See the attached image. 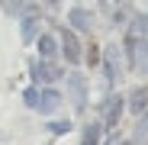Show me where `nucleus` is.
I'll list each match as a JSON object with an SVG mask.
<instances>
[{
  "mask_svg": "<svg viewBox=\"0 0 148 145\" xmlns=\"http://www.w3.org/2000/svg\"><path fill=\"white\" fill-rule=\"evenodd\" d=\"M68 93H71L74 110L84 113V107H87V78L81 74V71H71L68 74Z\"/></svg>",
  "mask_w": 148,
  "mask_h": 145,
  "instance_id": "obj_1",
  "label": "nucleus"
},
{
  "mask_svg": "<svg viewBox=\"0 0 148 145\" xmlns=\"http://www.w3.org/2000/svg\"><path fill=\"white\" fill-rule=\"evenodd\" d=\"M29 74H32V81H36V84H52V81H58V78H61V71H58L52 61L32 58V61H29Z\"/></svg>",
  "mask_w": 148,
  "mask_h": 145,
  "instance_id": "obj_2",
  "label": "nucleus"
},
{
  "mask_svg": "<svg viewBox=\"0 0 148 145\" xmlns=\"http://www.w3.org/2000/svg\"><path fill=\"white\" fill-rule=\"evenodd\" d=\"M122 107H126V100H122L119 93H113L110 100H106V107H103V126H106V129H113V126L119 123V116H122Z\"/></svg>",
  "mask_w": 148,
  "mask_h": 145,
  "instance_id": "obj_3",
  "label": "nucleus"
},
{
  "mask_svg": "<svg viewBox=\"0 0 148 145\" xmlns=\"http://www.w3.org/2000/svg\"><path fill=\"white\" fill-rule=\"evenodd\" d=\"M103 74H106L110 84H116V78H119V48L116 45L103 48Z\"/></svg>",
  "mask_w": 148,
  "mask_h": 145,
  "instance_id": "obj_4",
  "label": "nucleus"
},
{
  "mask_svg": "<svg viewBox=\"0 0 148 145\" xmlns=\"http://www.w3.org/2000/svg\"><path fill=\"white\" fill-rule=\"evenodd\" d=\"M61 48H64V61H71V65L81 61V42L71 29H61Z\"/></svg>",
  "mask_w": 148,
  "mask_h": 145,
  "instance_id": "obj_5",
  "label": "nucleus"
},
{
  "mask_svg": "<svg viewBox=\"0 0 148 145\" xmlns=\"http://www.w3.org/2000/svg\"><path fill=\"white\" fill-rule=\"evenodd\" d=\"M129 113H148V87H135L129 93Z\"/></svg>",
  "mask_w": 148,
  "mask_h": 145,
  "instance_id": "obj_6",
  "label": "nucleus"
},
{
  "mask_svg": "<svg viewBox=\"0 0 148 145\" xmlns=\"http://www.w3.org/2000/svg\"><path fill=\"white\" fill-rule=\"evenodd\" d=\"M58 103H61V93H58V90L45 87V90L39 93V110H42V113H55V110H58Z\"/></svg>",
  "mask_w": 148,
  "mask_h": 145,
  "instance_id": "obj_7",
  "label": "nucleus"
},
{
  "mask_svg": "<svg viewBox=\"0 0 148 145\" xmlns=\"http://www.w3.org/2000/svg\"><path fill=\"white\" fill-rule=\"evenodd\" d=\"M68 19H71V26L81 29V32H90V26H93V19H90V13H87L84 7H74V10L68 13Z\"/></svg>",
  "mask_w": 148,
  "mask_h": 145,
  "instance_id": "obj_8",
  "label": "nucleus"
},
{
  "mask_svg": "<svg viewBox=\"0 0 148 145\" xmlns=\"http://www.w3.org/2000/svg\"><path fill=\"white\" fill-rule=\"evenodd\" d=\"M39 55H42V61H55V55H58V42H55L52 36H39Z\"/></svg>",
  "mask_w": 148,
  "mask_h": 145,
  "instance_id": "obj_9",
  "label": "nucleus"
},
{
  "mask_svg": "<svg viewBox=\"0 0 148 145\" xmlns=\"http://www.w3.org/2000/svg\"><path fill=\"white\" fill-rule=\"evenodd\" d=\"M129 36H135V39H145V36H148V13H138V16L129 23Z\"/></svg>",
  "mask_w": 148,
  "mask_h": 145,
  "instance_id": "obj_10",
  "label": "nucleus"
},
{
  "mask_svg": "<svg viewBox=\"0 0 148 145\" xmlns=\"http://www.w3.org/2000/svg\"><path fill=\"white\" fill-rule=\"evenodd\" d=\"M100 132H103L100 123H90V126L84 129V142H81V145H100Z\"/></svg>",
  "mask_w": 148,
  "mask_h": 145,
  "instance_id": "obj_11",
  "label": "nucleus"
},
{
  "mask_svg": "<svg viewBox=\"0 0 148 145\" xmlns=\"http://www.w3.org/2000/svg\"><path fill=\"white\" fill-rule=\"evenodd\" d=\"M3 10H7V13H13V16H26V10H29V7H23V0H3Z\"/></svg>",
  "mask_w": 148,
  "mask_h": 145,
  "instance_id": "obj_12",
  "label": "nucleus"
},
{
  "mask_svg": "<svg viewBox=\"0 0 148 145\" xmlns=\"http://www.w3.org/2000/svg\"><path fill=\"white\" fill-rule=\"evenodd\" d=\"M23 103L39 110V87H26V93H23Z\"/></svg>",
  "mask_w": 148,
  "mask_h": 145,
  "instance_id": "obj_13",
  "label": "nucleus"
},
{
  "mask_svg": "<svg viewBox=\"0 0 148 145\" xmlns=\"http://www.w3.org/2000/svg\"><path fill=\"white\" fill-rule=\"evenodd\" d=\"M68 129H71L68 119H52V123H48V132H55V135H64Z\"/></svg>",
  "mask_w": 148,
  "mask_h": 145,
  "instance_id": "obj_14",
  "label": "nucleus"
},
{
  "mask_svg": "<svg viewBox=\"0 0 148 145\" xmlns=\"http://www.w3.org/2000/svg\"><path fill=\"white\" fill-rule=\"evenodd\" d=\"M135 139H138V142H148V113L142 116V123H138V129H135Z\"/></svg>",
  "mask_w": 148,
  "mask_h": 145,
  "instance_id": "obj_15",
  "label": "nucleus"
},
{
  "mask_svg": "<svg viewBox=\"0 0 148 145\" xmlns=\"http://www.w3.org/2000/svg\"><path fill=\"white\" fill-rule=\"evenodd\" d=\"M103 3H110V0H103ZM116 3H119V0H116Z\"/></svg>",
  "mask_w": 148,
  "mask_h": 145,
  "instance_id": "obj_16",
  "label": "nucleus"
},
{
  "mask_svg": "<svg viewBox=\"0 0 148 145\" xmlns=\"http://www.w3.org/2000/svg\"><path fill=\"white\" fill-rule=\"evenodd\" d=\"M106 145H110V142H106Z\"/></svg>",
  "mask_w": 148,
  "mask_h": 145,
  "instance_id": "obj_17",
  "label": "nucleus"
}]
</instances>
